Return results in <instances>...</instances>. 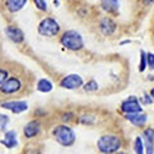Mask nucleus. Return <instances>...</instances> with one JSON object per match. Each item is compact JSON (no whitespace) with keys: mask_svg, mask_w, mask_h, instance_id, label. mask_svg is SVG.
<instances>
[{"mask_svg":"<svg viewBox=\"0 0 154 154\" xmlns=\"http://www.w3.org/2000/svg\"><path fill=\"white\" fill-rule=\"evenodd\" d=\"M0 118H2V125H0V128H2V131H5V128H7V125L9 122V117L5 114H2L0 116Z\"/></svg>","mask_w":154,"mask_h":154,"instance_id":"22","label":"nucleus"},{"mask_svg":"<svg viewBox=\"0 0 154 154\" xmlns=\"http://www.w3.org/2000/svg\"><path fill=\"white\" fill-rule=\"evenodd\" d=\"M0 73H2V77H0V85H2L3 82H5V81L8 80V79H7V77H8V72L4 71V69H2V71H0Z\"/></svg>","mask_w":154,"mask_h":154,"instance_id":"24","label":"nucleus"},{"mask_svg":"<svg viewBox=\"0 0 154 154\" xmlns=\"http://www.w3.org/2000/svg\"><path fill=\"white\" fill-rule=\"evenodd\" d=\"M33 3H35L36 8L40 9V11H42V12L48 11V5H46V3L44 2V0H33Z\"/></svg>","mask_w":154,"mask_h":154,"instance_id":"20","label":"nucleus"},{"mask_svg":"<svg viewBox=\"0 0 154 154\" xmlns=\"http://www.w3.org/2000/svg\"><path fill=\"white\" fill-rule=\"evenodd\" d=\"M144 139L154 144V130H153V128L145 130V131H144Z\"/></svg>","mask_w":154,"mask_h":154,"instance_id":"19","label":"nucleus"},{"mask_svg":"<svg viewBox=\"0 0 154 154\" xmlns=\"http://www.w3.org/2000/svg\"><path fill=\"white\" fill-rule=\"evenodd\" d=\"M134 149H135V153H139V154L144 153V143H143V139L140 136H137L136 140H135Z\"/></svg>","mask_w":154,"mask_h":154,"instance_id":"17","label":"nucleus"},{"mask_svg":"<svg viewBox=\"0 0 154 154\" xmlns=\"http://www.w3.org/2000/svg\"><path fill=\"white\" fill-rule=\"evenodd\" d=\"M5 35L8 36V38H11L13 42H16V44L22 42L23 38H25L23 32L19 30L18 27H14V26H9V27L5 28Z\"/></svg>","mask_w":154,"mask_h":154,"instance_id":"8","label":"nucleus"},{"mask_svg":"<svg viewBox=\"0 0 154 154\" xmlns=\"http://www.w3.org/2000/svg\"><path fill=\"white\" fill-rule=\"evenodd\" d=\"M84 81H82V77L80 75H68L63 77V80L60 81V86L63 89H68V90H73V89H77L80 86H82Z\"/></svg>","mask_w":154,"mask_h":154,"instance_id":"5","label":"nucleus"},{"mask_svg":"<svg viewBox=\"0 0 154 154\" xmlns=\"http://www.w3.org/2000/svg\"><path fill=\"white\" fill-rule=\"evenodd\" d=\"M102 8L108 13H114L119 9V0H102Z\"/></svg>","mask_w":154,"mask_h":154,"instance_id":"15","label":"nucleus"},{"mask_svg":"<svg viewBox=\"0 0 154 154\" xmlns=\"http://www.w3.org/2000/svg\"><path fill=\"white\" fill-rule=\"evenodd\" d=\"M126 119L130 121L135 126H144L146 122V114H144L141 112H136V113H126Z\"/></svg>","mask_w":154,"mask_h":154,"instance_id":"10","label":"nucleus"},{"mask_svg":"<svg viewBox=\"0 0 154 154\" xmlns=\"http://www.w3.org/2000/svg\"><path fill=\"white\" fill-rule=\"evenodd\" d=\"M2 144L5 145L8 149H13L18 144L17 141V132L16 131H8L4 135V139L2 140Z\"/></svg>","mask_w":154,"mask_h":154,"instance_id":"11","label":"nucleus"},{"mask_svg":"<svg viewBox=\"0 0 154 154\" xmlns=\"http://www.w3.org/2000/svg\"><path fill=\"white\" fill-rule=\"evenodd\" d=\"M55 140L63 146H71L76 140V135L73 130L68 126H57L53 130Z\"/></svg>","mask_w":154,"mask_h":154,"instance_id":"2","label":"nucleus"},{"mask_svg":"<svg viewBox=\"0 0 154 154\" xmlns=\"http://www.w3.org/2000/svg\"><path fill=\"white\" fill-rule=\"evenodd\" d=\"M100 31H102L104 35H112L116 31V23L110 18L102 19V22H100Z\"/></svg>","mask_w":154,"mask_h":154,"instance_id":"13","label":"nucleus"},{"mask_svg":"<svg viewBox=\"0 0 154 154\" xmlns=\"http://www.w3.org/2000/svg\"><path fill=\"white\" fill-rule=\"evenodd\" d=\"M37 90L41 91V93H49V91L53 90V84L50 82L49 80L41 79V80L37 82Z\"/></svg>","mask_w":154,"mask_h":154,"instance_id":"16","label":"nucleus"},{"mask_svg":"<svg viewBox=\"0 0 154 154\" xmlns=\"http://www.w3.org/2000/svg\"><path fill=\"white\" fill-rule=\"evenodd\" d=\"M60 44L69 50H80L84 46V40L77 31H67L60 38Z\"/></svg>","mask_w":154,"mask_h":154,"instance_id":"3","label":"nucleus"},{"mask_svg":"<svg viewBox=\"0 0 154 154\" xmlns=\"http://www.w3.org/2000/svg\"><path fill=\"white\" fill-rule=\"evenodd\" d=\"M140 54H141V60H140V68H139V71L140 72H144L145 71V68H146V66H148V60H146V53L144 51V50H141L140 51Z\"/></svg>","mask_w":154,"mask_h":154,"instance_id":"18","label":"nucleus"},{"mask_svg":"<svg viewBox=\"0 0 154 154\" xmlns=\"http://www.w3.org/2000/svg\"><path fill=\"white\" fill-rule=\"evenodd\" d=\"M3 108H7L9 110H12L13 113H22L27 110L28 105L26 102H23V100H18V102H8V103H3L2 104Z\"/></svg>","mask_w":154,"mask_h":154,"instance_id":"9","label":"nucleus"},{"mask_svg":"<svg viewBox=\"0 0 154 154\" xmlns=\"http://www.w3.org/2000/svg\"><path fill=\"white\" fill-rule=\"evenodd\" d=\"M98 84L95 82V81H90V82H88L85 85V91H95V90H98Z\"/></svg>","mask_w":154,"mask_h":154,"instance_id":"21","label":"nucleus"},{"mask_svg":"<svg viewBox=\"0 0 154 154\" xmlns=\"http://www.w3.org/2000/svg\"><path fill=\"white\" fill-rule=\"evenodd\" d=\"M144 98H145V103H146V104H152V102H153V100H152L150 98H149L148 95H145V96H144Z\"/></svg>","mask_w":154,"mask_h":154,"instance_id":"26","label":"nucleus"},{"mask_svg":"<svg viewBox=\"0 0 154 154\" xmlns=\"http://www.w3.org/2000/svg\"><path fill=\"white\" fill-rule=\"evenodd\" d=\"M40 132V123L37 121H32L30 123H27L23 130V134H25L26 137H33Z\"/></svg>","mask_w":154,"mask_h":154,"instance_id":"12","label":"nucleus"},{"mask_svg":"<svg viewBox=\"0 0 154 154\" xmlns=\"http://www.w3.org/2000/svg\"><path fill=\"white\" fill-rule=\"evenodd\" d=\"M121 109L125 113H136V112H141V105L135 96H130L127 100H125L121 104Z\"/></svg>","mask_w":154,"mask_h":154,"instance_id":"6","label":"nucleus"},{"mask_svg":"<svg viewBox=\"0 0 154 154\" xmlns=\"http://www.w3.org/2000/svg\"><path fill=\"white\" fill-rule=\"evenodd\" d=\"M146 60H148V67L154 69V54L153 53H148L146 54Z\"/></svg>","mask_w":154,"mask_h":154,"instance_id":"23","label":"nucleus"},{"mask_svg":"<svg viewBox=\"0 0 154 154\" xmlns=\"http://www.w3.org/2000/svg\"><path fill=\"white\" fill-rule=\"evenodd\" d=\"M21 81H19L18 79H16V77H11V79H8L5 82L2 84V91L4 94H13L16 93V91H18L19 89H21Z\"/></svg>","mask_w":154,"mask_h":154,"instance_id":"7","label":"nucleus"},{"mask_svg":"<svg viewBox=\"0 0 154 154\" xmlns=\"http://www.w3.org/2000/svg\"><path fill=\"white\" fill-rule=\"evenodd\" d=\"M98 149L102 153H116L121 149V139L116 135H104L98 140Z\"/></svg>","mask_w":154,"mask_h":154,"instance_id":"1","label":"nucleus"},{"mask_svg":"<svg viewBox=\"0 0 154 154\" xmlns=\"http://www.w3.org/2000/svg\"><path fill=\"white\" fill-rule=\"evenodd\" d=\"M27 4V0H5V7L9 12L16 13Z\"/></svg>","mask_w":154,"mask_h":154,"instance_id":"14","label":"nucleus"},{"mask_svg":"<svg viewBox=\"0 0 154 154\" xmlns=\"http://www.w3.org/2000/svg\"><path fill=\"white\" fill-rule=\"evenodd\" d=\"M150 95H152V98H154V88H153L152 91H150Z\"/></svg>","mask_w":154,"mask_h":154,"instance_id":"27","label":"nucleus"},{"mask_svg":"<svg viewBox=\"0 0 154 154\" xmlns=\"http://www.w3.org/2000/svg\"><path fill=\"white\" fill-rule=\"evenodd\" d=\"M60 27L58 25V22L53 18H45L42 19L38 25V33L42 36H55L58 32H59Z\"/></svg>","mask_w":154,"mask_h":154,"instance_id":"4","label":"nucleus"},{"mask_svg":"<svg viewBox=\"0 0 154 154\" xmlns=\"http://www.w3.org/2000/svg\"><path fill=\"white\" fill-rule=\"evenodd\" d=\"M145 5H150V4H154V0H143Z\"/></svg>","mask_w":154,"mask_h":154,"instance_id":"25","label":"nucleus"}]
</instances>
